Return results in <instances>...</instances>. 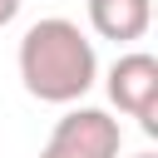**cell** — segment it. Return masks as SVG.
Returning <instances> with one entry per match:
<instances>
[{
	"instance_id": "obj_1",
	"label": "cell",
	"mask_w": 158,
	"mask_h": 158,
	"mask_svg": "<svg viewBox=\"0 0 158 158\" xmlns=\"http://www.w3.org/2000/svg\"><path fill=\"white\" fill-rule=\"evenodd\" d=\"M15 59H20L25 94L40 99V104H79L94 89V79H99L94 40L64 15L35 20L20 35V54Z\"/></svg>"
},
{
	"instance_id": "obj_2",
	"label": "cell",
	"mask_w": 158,
	"mask_h": 158,
	"mask_svg": "<svg viewBox=\"0 0 158 158\" xmlns=\"http://www.w3.org/2000/svg\"><path fill=\"white\" fill-rule=\"evenodd\" d=\"M109 99L118 114L138 118V128L153 138L158 133V59L148 49H128L109 64V79H104Z\"/></svg>"
},
{
	"instance_id": "obj_3",
	"label": "cell",
	"mask_w": 158,
	"mask_h": 158,
	"mask_svg": "<svg viewBox=\"0 0 158 158\" xmlns=\"http://www.w3.org/2000/svg\"><path fill=\"white\" fill-rule=\"evenodd\" d=\"M118 148H123L118 118H109L104 109H69L49 128L40 158H118Z\"/></svg>"
},
{
	"instance_id": "obj_4",
	"label": "cell",
	"mask_w": 158,
	"mask_h": 158,
	"mask_svg": "<svg viewBox=\"0 0 158 158\" xmlns=\"http://www.w3.org/2000/svg\"><path fill=\"white\" fill-rule=\"evenodd\" d=\"M89 25L99 40H114V44L143 40L153 25V0H89Z\"/></svg>"
},
{
	"instance_id": "obj_5",
	"label": "cell",
	"mask_w": 158,
	"mask_h": 158,
	"mask_svg": "<svg viewBox=\"0 0 158 158\" xmlns=\"http://www.w3.org/2000/svg\"><path fill=\"white\" fill-rule=\"evenodd\" d=\"M20 5H25V0H0V30H5V25L20 15Z\"/></svg>"
},
{
	"instance_id": "obj_6",
	"label": "cell",
	"mask_w": 158,
	"mask_h": 158,
	"mask_svg": "<svg viewBox=\"0 0 158 158\" xmlns=\"http://www.w3.org/2000/svg\"><path fill=\"white\" fill-rule=\"evenodd\" d=\"M133 158H158V153H148V148H143V153H133Z\"/></svg>"
}]
</instances>
